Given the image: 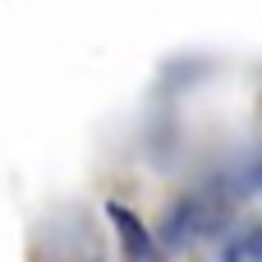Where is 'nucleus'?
Wrapping results in <instances>:
<instances>
[{
	"label": "nucleus",
	"mask_w": 262,
	"mask_h": 262,
	"mask_svg": "<svg viewBox=\"0 0 262 262\" xmlns=\"http://www.w3.org/2000/svg\"><path fill=\"white\" fill-rule=\"evenodd\" d=\"M253 253H258V258H262V235H258V239H253Z\"/></svg>",
	"instance_id": "obj_2"
},
{
	"label": "nucleus",
	"mask_w": 262,
	"mask_h": 262,
	"mask_svg": "<svg viewBox=\"0 0 262 262\" xmlns=\"http://www.w3.org/2000/svg\"><path fill=\"white\" fill-rule=\"evenodd\" d=\"M106 216L115 221V230L124 235V244H129V253H134V258H147V253H152V235L143 230V221H138V216H134L129 207L111 203V207H106Z\"/></svg>",
	"instance_id": "obj_1"
}]
</instances>
